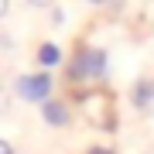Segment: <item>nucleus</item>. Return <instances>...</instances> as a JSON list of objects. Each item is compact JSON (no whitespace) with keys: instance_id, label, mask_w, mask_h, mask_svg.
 <instances>
[{"instance_id":"10","label":"nucleus","mask_w":154,"mask_h":154,"mask_svg":"<svg viewBox=\"0 0 154 154\" xmlns=\"http://www.w3.org/2000/svg\"><path fill=\"white\" fill-rule=\"evenodd\" d=\"M31 4H38V7H45V4H51V0H31Z\"/></svg>"},{"instance_id":"7","label":"nucleus","mask_w":154,"mask_h":154,"mask_svg":"<svg viewBox=\"0 0 154 154\" xmlns=\"http://www.w3.org/2000/svg\"><path fill=\"white\" fill-rule=\"evenodd\" d=\"M86 154H113V151H110V147H99V144H96V147H89Z\"/></svg>"},{"instance_id":"6","label":"nucleus","mask_w":154,"mask_h":154,"mask_svg":"<svg viewBox=\"0 0 154 154\" xmlns=\"http://www.w3.org/2000/svg\"><path fill=\"white\" fill-rule=\"evenodd\" d=\"M58 58H62V51L55 48V45H41L38 48V62L45 69H51V65H58Z\"/></svg>"},{"instance_id":"5","label":"nucleus","mask_w":154,"mask_h":154,"mask_svg":"<svg viewBox=\"0 0 154 154\" xmlns=\"http://www.w3.org/2000/svg\"><path fill=\"white\" fill-rule=\"evenodd\" d=\"M154 99V79H140L137 86H134V106H140V110H147Z\"/></svg>"},{"instance_id":"3","label":"nucleus","mask_w":154,"mask_h":154,"mask_svg":"<svg viewBox=\"0 0 154 154\" xmlns=\"http://www.w3.org/2000/svg\"><path fill=\"white\" fill-rule=\"evenodd\" d=\"M51 75L48 72H34V75H21L17 79V96L28 99V103H45L51 99Z\"/></svg>"},{"instance_id":"9","label":"nucleus","mask_w":154,"mask_h":154,"mask_svg":"<svg viewBox=\"0 0 154 154\" xmlns=\"http://www.w3.org/2000/svg\"><path fill=\"white\" fill-rule=\"evenodd\" d=\"M7 7H11V0H0V17L7 14Z\"/></svg>"},{"instance_id":"1","label":"nucleus","mask_w":154,"mask_h":154,"mask_svg":"<svg viewBox=\"0 0 154 154\" xmlns=\"http://www.w3.org/2000/svg\"><path fill=\"white\" fill-rule=\"evenodd\" d=\"M106 75V55L99 48H79L69 65V82H96Z\"/></svg>"},{"instance_id":"2","label":"nucleus","mask_w":154,"mask_h":154,"mask_svg":"<svg viewBox=\"0 0 154 154\" xmlns=\"http://www.w3.org/2000/svg\"><path fill=\"white\" fill-rule=\"evenodd\" d=\"M79 110L86 113V120L93 127H103V130H113L116 116H113V99L110 93H99V89H89V93L79 96Z\"/></svg>"},{"instance_id":"11","label":"nucleus","mask_w":154,"mask_h":154,"mask_svg":"<svg viewBox=\"0 0 154 154\" xmlns=\"http://www.w3.org/2000/svg\"><path fill=\"white\" fill-rule=\"evenodd\" d=\"M93 4H103V0H93Z\"/></svg>"},{"instance_id":"4","label":"nucleus","mask_w":154,"mask_h":154,"mask_svg":"<svg viewBox=\"0 0 154 154\" xmlns=\"http://www.w3.org/2000/svg\"><path fill=\"white\" fill-rule=\"evenodd\" d=\"M41 116H45V123H51V127H65L69 123V106L62 103V99H45L41 103Z\"/></svg>"},{"instance_id":"8","label":"nucleus","mask_w":154,"mask_h":154,"mask_svg":"<svg viewBox=\"0 0 154 154\" xmlns=\"http://www.w3.org/2000/svg\"><path fill=\"white\" fill-rule=\"evenodd\" d=\"M0 154H14V147H11V144H7L4 137H0Z\"/></svg>"}]
</instances>
